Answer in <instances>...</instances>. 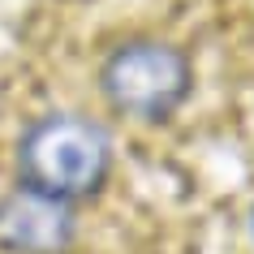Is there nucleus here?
<instances>
[{"instance_id":"f257e3e1","label":"nucleus","mask_w":254,"mask_h":254,"mask_svg":"<svg viewBox=\"0 0 254 254\" xmlns=\"http://www.w3.org/2000/svg\"><path fill=\"white\" fill-rule=\"evenodd\" d=\"M112 168V138L82 112H52L35 121L17 142V181L48 202H82L99 194Z\"/></svg>"},{"instance_id":"f03ea898","label":"nucleus","mask_w":254,"mask_h":254,"mask_svg":"<svg viewBox=\"0 0 254 254\" xmlns=\"http://www.w3.org/2000/svg\"><path fill=\"white\" fill-rule=\"evenodd\" d=\"M99 86L117 112L134 121H164L190 95V61L164 39H129L108 52Z\"/></svg>"},{"instance_id":"7ed1b4c3","label":"nucleus","mask_w":254,"mask_h":254,"mask_svg":"<svg viewBox=\"0 0 254 254\" xmlns=\"http://www.w3.org/2000/svg\"><path fill=\"white\" fill-rule=\"evenodd\" d=\"M69 237H73V215L61 202L35 198L26 190L0 202V241L13 254H61Z\"/></svg>"}]
</instances>
